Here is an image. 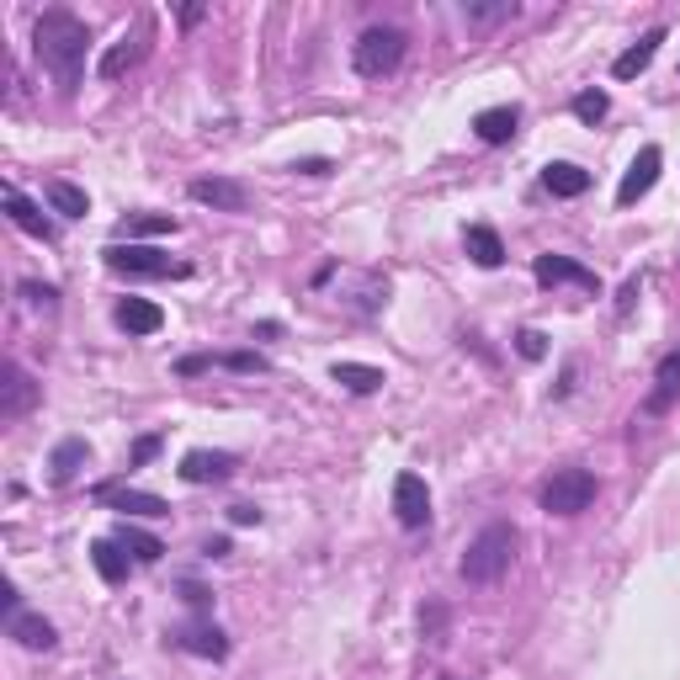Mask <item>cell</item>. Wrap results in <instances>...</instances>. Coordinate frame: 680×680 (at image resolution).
Wrapping results in <instances>:
<instances>
[{
    "label": "cell",
    "instance_id": "cell-27",
    "mask_svg": "<svg viewBox=\"0 0 680 680\" xmlns=\"http://www.w3.org/2000/svg\"><path fill=\"white\" fill-rule=\"evenodd\" d=\"M463 17L474 28H495V22H510L516 17V0H463Z\"/></svg>",
    "mask_w": 680,
    "mask_h": 680
},
{
    "label": "cell",
    "instance_id": "cell-7",
    "mask_svg": "<svg viewBox=\"0 0 680 680\" xmlns=\"http://www.w3.org/2000/svg\"><path fill=\"white\" fill-rule=\"evenodd\" d=\"M393 516H399V527H410V532H420V527L431 521V489H425L420 474L393 478Z\"/></svg>",
    "mask_w": 680,
    "mask_h": 680
},
{
    "label": "cell",
    "instance_id": "cell-2",
    "mask_svg": "<svg viewBox=\"0 0 680 680\" xmlns=\"http://www.w3.org/2000/svg\"><path fill=\"white\" fill-rule=\"evenodd\" d=\"M510 563H516V527L510 521H489L468 542V553H463V580L468 585H495Z\"/></svg>",
    "mask_w": 680,
    "mask_h": 680
},
{
    "label": "cell",
    "instance_id": "cell-39",
    "mask_svg": "<svg viewBox=\"0 0 680 680\" xmlns=\"http://www.w3.org/2000/svg\"><path fill=\"white\" fill-rule=\"evenodd\" d=\"M446 680H463V676H446Z\"/></svg>",
    "mask_w": 680,
    "mask_h": 680
},
{
    "label": "cell",
    "instance_id": "cell-3",
    "mask_svg": "<svg viewBox=\"0 0 680 680\" xmlns=\"http://www.w3.org/2000/svg\"><path fill=\"white\" fill-rule=\"evenodd\" d=\"M404 48H410V37H404L399 28H367L361 37H356V48H352L356 75L384 80V75H393V69L404 64Z\"/></svg>",
    "mask_w": 680,
    "mask_h": 680
},
{
    "label": "cell",
    "instance_id": "cell-20",
    "mask_svg": "<svg viewBox=\"0 0 680 680\" xmlns=\"http://www.w3.org/2000/svg\"><path fill=\"white\" fill-rule=\"evenodd\" d=\"M171 644L186 654H197V659H224V654H229V638H224L218 627H181V633H171Z\"/></svg>",
    "mask_w": 680,
    "mask_h": 680
},
{
    "label": "cell",
    "instance_id": "cell-29",
    "mask_svg": "<svg viewBox=\"0 0 680 680\" xmlns=\"http://www.w3.org/2000/svg\"><path fill=\"white\" fill-rule=\"evenodd\" d=\"M122 235H176V218L171 213H128Z\"/></svg>",
    "mask_w": 680,
    "mask_h": 680
},
{
    "label": "cell",
    "instance_id": "cell-30",
    "mask_svg": "<svg viewBox=\"0 0 680 680\" xmlns=\"http://www.w3.org/2000/svg\"><path fill=\"white\" fill-rule=\"evenodd\" d=\"M606 112H612L606 90H580V96H574V118H580V122H601Z\"/></svg>",
    "mask_w": 680,
    "mask_h": 680
},
{
    "label": "cell",
    "instance_id": "cell-16",
    "mask_svg": "<svg viewBox=\"0 0 680 680\" xmlns=\"http://www.w3.org/2000/svg\"><path fill=\"white\" fill-rule=\"evenodd\" d=\"M659 43H665V28L644 32V37H638V43H633L627 54H617V64H612V75H617V80H638V75H644V69H649V64H654V54H659Z\"/></svg>",
    "mask_w": 680,
    "mask_h": 680
},
{
    "label": "cell",
    "instance_id": "cell-10",
    "mask_svg": "<svg viewBox=\"0 0 680 680\" xmlns=\"http://www.w3.org/2000/svg\"><path fill=\"white\" fill-rule=\"evenodd\" d=\"M0 203H6V218H11V224H17L22 235L43 239V245H54V235H60V229H54V224L43 218V207L28 203V197H22L17 186H0Z\"/></svg>",
    "mask_w": 680,
    "mask_h": 680
},
{
    "label": "cell",
    "instance_id": "cell-25",
    "mask_svg": "<svg viewBox=\"0 0 680 680\" xmlns=\"http://www.w3.org/2000/svg\"><path fill=\"white\" fill-rule=\"evenodd\" d=\"M112 537H118V542H122V548H128V553H133L139 563H160V553H165V542H160V537H149L144 527H133V521H122Z\"/></svg>",
    "mask_w": 680,
    "mask_h": 680
},
{
    "label": "cell",
    "instance_id": "cell-6",
    "mask_svg": "<svg viewBox=\"0 0 680 680\" xmlns=\"http://www.w3.org/2000/svg\"><path fill=\"white\" fill-rule=\"evenodd\" d=\"M0 378H6V384H0V420L11 425V420H22V414L43 399V384L32 378L22 361H6V367H0Z\"/></svg>",
    "mask_w": 680,
    "mask_h": 680
},
{
    "label": "cell",
    "instance_id": "cell-9",
    "mask_svg": "<svg viewBox=\"0 0 680 680\" xmlns=\"http://www.w3.org/2000/svg\"><path fill=\"white\" fill-rule=\"evenodd\" d=\"M192 203L213 207V213H245V207H250V192L229 176H203V181H192Z\"/></svg>",
    "mask_w": 680,
    "mask_h": 680
},
{
    "label": "cell",
    "instance_id": "cell-1",
    "mask_svg": "<svg viewBox=\"0 0 680 680\" xmlns=\"http://www.w3.org/2000/svg\"><path fill=\"white\" fill-rule=\"evenodd\" d=\"M86 48H90V28L75 17V11H43L37 22H32V54L43 60V69H54V80L64 90L80 86V75H86Z\"/></svg>",
    "mask_w": 680,
    "mask_h": 680
},
{
    "label": "cell",
    "instance_id": "cell-8",
    "mask_svg": "<svg viewBox=\"0 0 680 680\" xmlns=\"http://www.w3.org/2000/svg\"><path fill=\"white\" fill-rule=\"evenodd\" d=\"M659 165H665L659 144H644V149H638V160L627 165V176H622V186H617V203H622V207H633L638 197H649L654 181H659Z\"/></svg>",
    "mask_w": 680,
    "mask_h": 680
},
{
    "label": "cell",
    "instance_id": "cell-5",
    "mask_svg": "<svg viewBox=\"0 0 680 680\" xmlns=\"http://www.w3.org/2000/svg\"><path fill=\"white\" fill-rule=\"evenodd\" d=\"M101 261L122 277H186V267L171 261L165 250H154V245H107Z\"/></svg>",
    "mask_w": 680,
    "mask_h": 680
},
{
    "label": "cell",
    "instance_id": "cell-12",
    "mask_svg": "<svg viewBox=\"0 0 680 680\" xmlns=\"http://www.w3.org/2000/svg\"><path fill=\"white\" fill-rule=\"evenodd\" d=\"M537 282L542 288H559V282H574V288H585V293H601V277L591 267H580V261H569V256H537Z\"/></svg>",
    "mask_w": 680,
    "mask_h": 680
},
{
    "label": "cell",
    "instance_id": "cell-32",
    "mask_svg": "<svg viewBox=\"0 0 680 680\" xmlns=\"http://www.w3.org/2000/svg\"><path fill=\"white\" fill-rule=\"evenodd\" d=\"M516 352L527 356V361H542V356H548V335H542V330H521V335H516Z\"/></svg>",
    "mask_w": 680,
    "mask_h": 680
},
{
    "label": "cell",
    "instance_id": "cell-22",
    "mask_svg": "<svg viewBox=\"0 0 680 680\" xmlns=\"http://www.w3.org/2000/svg\"><path fill=\"white\" fill-rule=\"evenodd\" d=\"M330 378L346 388V393H378V388L388 384L384 367H367V361H335V367H330Z\"/></svg>",
    "mask_w": 680,
    "mask_h": 680
},
{
    "label": "cell",
    "instance_id": "cell-15",
    "mask_svg": "<svg viewBox=\"0 0 680 680\" xmlns=\"http://www.w3.org/2000/svg\"><path fill=\"white\" fill-rule=\"evenodd\" d=\"M542 186L553 197H585L591 192V171L574 165V160H553V165H542Z\"/></svg>",
    "mask_w": 680,
    "mask_h": 680
},
{
    "label": "cell",
    "instance_id": "cell-35",
    "mask_svg": "<svg viewBox=\"0 0 680 680\" xmlns=\"http://www.w3.org/2000/svg\"><path fill=\"white\" fill-rule=\"evenodd\" d=\"M181 595H186V606H207V601H213V595H207L203 585H192V580L181 585Z\"/></svg>",
    "mask_w": 680,
    "mask_h": 680
},
{
    "label": "cell",
    "instance_id": "cell-26",
    "mask_svg": "<svg viewBox=\"0 0 680 680\" xmlns=\"http://www.w3.org/2000/svg\"><path fill=\"white\" fill-rule=\"evenodd\" d=\"M139 54H144V43H139V37H118V43L101 54V80H118L122 69H133V64H139Z\"/></svg>",
    "mask_w": 680,
    "mask_h": 680
},
{
    "label": "cell",
    "instance_id": "cell-23",
    "mask_svg": "<svg viewBox=\"0 0 680 680\" xmlns=\"http://www.w3.org/2000/svg\"><path fill=\"white\" fill-rule=\"evenodd\" d=\"M463 245H468V256H474V267H484V271H495L505 261V245H500V235L495 229H484V224H474L468 235H463Z\"/></svg>",
    "mask_w": 680,
    "mask_h": 680
},
{
    "label": "cell",
    "instance_id": "cell-19",
    "mask_svg": "<svg viewBox=\"0 0 680 680\" xmlns=\"http://www.w3.org/2000/svg\"><path fill=\"white\" fill-rule=\"evenodd\" d=\"M90 563H96V574H101L107 585H122V580H128V548H122L118 537H96V542H90Z\"/></svg>",
    "mask_w": 680,
    "mask_h": 680
},
{
    "label": "cell",
    "instance_id": "cell-24",
    "mask_svg": "<svg viewBox=\"0 0 680 680\" xmlns=\"http://www.w3.org/2000/svg\"><path fill=\"white\" fill-rule=\"evenodd\" d=\"M43 197H48V207H54L60 218H86L90 213V197L80 192V186H69V181H48Z\"/></svg>",
    "mask_w": 680,
    "mask_h": 680
},
{
    "label": "cell",
    "instance_id": "cell-18",
    "mask_svg": "<svg viewBox=\"0 0 680 680\" xmlns=\"http://www.w3.org/2000/svg\"><path fill=\"white\" fill-rule=\"evenodd\" d=\"M516 128H521V112H516V107H484L474 118V133L484 144H510Z\"/></svg>",
    "mask_w": 680,
    "mask_h": 680
},
{
    "label": "cell",
    "instance_id": "cell-31",
    "mask_svg": "<svg viewBox=\"0 0 680 680\" xmlns=\"http://www.w3.org/2000/svg\"><path fill=\"white\" fill-rule=\"evenodd\" d=\"M17 293L28 298V309H43V314H54V309H60V288H48V282H22Z\"/></svg>",
    "mask_w": 680,
    "mask_h": 680
},
{
    "label": "cell",
    "instance_id": "cell-34",
    "mask_svg": "<svg viewBox=\"0 0 680 680\" xmlns=\"http://www.w3.org/2000/svg\"><path fill=\"white\" fill-rule=\"evenodd\" d=\"M229 521H235V527H261V510H256V505H235Z\"/></svg>",
    "mask_w": 680,
    "mask_h": 680
},
{
    "label": "cell",
    "instance_id": "cell-13",
    "mask_svg": "<svg viewBox=\"0 0 680 680\" xmlns=\"http://www.w3.org/2000/svg\"><path fill=\"white\" fill-rule=\"evenodd\" d=\"M235 468L239 463L229 452H207V446L181 457V478H186V484H224V478H235Z\"/></svg>",
    "mask_w": 680,
    "mask_h": 680
},
{
    "label": "cell",
    "instance_id": "cell-17",
    "mask_svg": "<svg viewBox=\"0 0 680 680\" xmlns=\"http://www.w3.org/2000/svg\"><path fill=\"white\" fill-rule=\"evenodd\" d=\"M6 633L22 644V649H54L60 644V633H54V622H43V617H32V612H17V617H6Z\"/></svg>",
    "mask_w": 680,
    "mask_h": 680
},
{
    "label": "cell",
    "instance_id": "cell-37",
    "mask_svg": "<svg viewBox=\"0 0 680 680\" xmlns=\"http://www.w3.org/2000/svg\"><path fill=\"white\" fill-rule=\"evenodd\" d=\"M203 553H207V559H229V537H213Z\"/></svg>",
    "mask_w": 680,
    "mask_h": 680
},
{
    "label": "cell",
    "instance_id": "cell-14",
    "mask_svg": "<svg viewBox=\"0 0 680 680\" xmlns=\"http://www.w3.org/2000/svg\"><path fill=\"white\" fill-rule=\"evenodd\" d=\"M112 320H118V330H128V335H154V330L165 325L160 303H149V298H122L118 309H112Z\"/></svg>",
    "mask_w": 680,
    "mask_h": 680
},
{
    "label": "cell",
    "instance_id": "cell-21",
    "mask_svg": "<svg viewBox=\"0 0 680 680\" xmlns=\"http://www.w3.org/2000/svg\"><path fill=\"white\" fill-rule=\"evenodd\" d=\"M86 457H90L86 436H64V442L54 446V457H48V478H54V484H69V478L86 468Z\"/></svg>",
    "mask_w": 680,
    "mask_h": 680
},
{
    "label": "cell",
    "instance_id": "cell-36",
    "mask_svg": "<svg viewBox=\"0 0 680 680\" xmlns=\"http://www.w3.org/2000/svg\"><path fill=\"white\" fill-rule=\"evenodd\" d=\"M293 171H303V176H325V171H330V160H298Z\"/></svg>",
    "mask_w": 680,
    "mask_h": 680
},
{
    "label": "cell",
    "instance_id": "cell-4",
    "mask_svg": "<svg viewBox=\"0 0 680 680\" xmlns=\"http://www.w3.org/2000/svg\"><path fill=\"white\" fill-rule=\"evenodd\" d=\"M542 510L548 516H580V510H591L595 500V474L591 468H559V474L542 484Z\"/></svg>",
    "mask_w": 680,
    "mask_h": 680
},
{
    "label": "cell",
    "instance_id": "cell-38",
    "mask_svg": "<svg viewBox=\"0 0 680 680\" xmlns=\"http://www.w3.org/2000/svg\"><path fill=\"white\" fill-rule=\"evenodd\" d=\"M633 298H638V282H627V288H622V298H617V309H622V314L633 309Z\"/></svg>",
    "mask_w": 680,
    "mask_h": 680
},
{
    "label": "cell",
    "instance_id": "cell-11",
    "mask_svg": "<svg viewBox=\"0 0 680 680\" xmlns=\"http://www.w3.org/2000/svg\"><path fill=\"white\" fill-rule=\"evenodd\" d=\"M96 500L122 510V516H149V521H154V516H171V505L160 500V495H149V489H128V484H101Z\"/></svg>",
    "mask_w": 680,
    "mask_h": 680
},
{
    "label": "cell",
    "instance_id": "cell-33",
    "mask_svg": "<svg viewBox=\"0 0 680 680\" xmlns=\"http://www.w3.org/2000/svg\"><path fill=\"white\" fill-rule=\"evenodd\" d=\"M154 452H160V436H139V442H133V452H128V463L139 468V463H149Z\"/></svg>",
    "mask_w": 680,
    "mask_h": 680
},
{
    "label": "cell",
    "instance_id": "cell-28",
    "mask_svg": "<svg viewBox=\"0 0 680 680\" xmlns=\"http://www.w3.org/2000/svg\"><path fill=\"white\" fill-rule=\"evenodd\" d=\"M676 393H680V352L659 361V388H654V399H649V414L670 410V399H676Z\"/></svg>",
    "mask_w": 680,
    "mask_h": 680
}]
</instances>
